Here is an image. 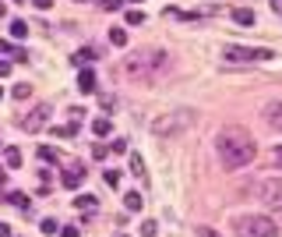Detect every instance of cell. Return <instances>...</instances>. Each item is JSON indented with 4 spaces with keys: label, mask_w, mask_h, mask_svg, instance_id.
Wrapping results in <instances>:
<instances>
[{
    "label": "cell",
    "mask_w": 282,
    "mask_h": 237,
    "mask_svg": "<svg viewBox=\"0 0 282 237\" xmlns=\"http://www.w3.org/2000/svg\"><path fill=\"white\" fill-rule=\"evenodd\" d=\"M110 149H113V153H127V142H124V138H113Z\"/></svg>",
    "instance_id": "27"
},
{
    "label": "cell",
    "mask_w": 282,
    "mask_h": 237,
    "mask_svg": "<svg viewBox=\"0 0 282 237\" xmlns=\"http://www.w3.org/2000/svg\"><path fill=\"white\" fill-rule=\"evenodd\" d=\"M191 124H194V113H191V110H177V113L155 117L152 131H155L159 138H177V135H184V131L191 128Z\"/></svg>",
    "instance_id": "4"
},
{
    "label": "cell",
    "mask_w": 282,
    "mask_h": 237,
    "mask_svg": "<svg viewBox=\"0 0 282 237\" xmlns=\"http://www.w3.org/2000/svg\"><path fill=\"white\" fill-rule=\"evenodd\" d=\"M275 163H279V166H282V145H279V149H275Z\"/></svg>",
    "instance_id": "35"
},
{
    "label": "cell",
    "mask_w": 282,
    "mask_h": 237,
    "mask_svg": "<svg viewBox=\"0 0 282 237\" xmlns=\"http://www.w3.org/2000/svg\"><path fill=\"white\" fill-rule=\"evenodd\" d=\"M32 96V85H14V99H28Z\"/></svg>",
    "instance_id": "23"
},
{
    "label": "cell",
    "mask_w": 282,
    "mask_h": 237,
    "mask_svg": "<svg viewBox=\"0 0 282 237\" xmlns=\"http://www.w3.org/2000/svg\"><path fill=\"white\" fill-rule=\"evenodd\" d=\"M106 184L110 188H120V170H106Z\"/></svg>",
    "instance_id": "24"
},
{
    "label": "cell",
    "mask_w": 282,
    "mask_h": 237,
    "mask_svg": "<svg viewBox=\"0 0 282 237\" xmlns=\"http://www.w3.org/2000/svg\"><path fill=\"white\" fill-rule=\"evenodd\" d=\"M78 88H81L85 96H92V92H95V75H92L88 68H81V75H78Z\"/></svg>",
    "instance_id": "10"
},
{
    "label": "cell",
    "mask_w": 282,
    "mask_h": 237,
    "mask_svg": "<svg viewBox=\"0 0 282 237\" xmlns=\"http://www.w3.org/2000/svg\"><path fill=\"white\" fill-rule=\"evenodd\" d=\"M50 113H53V110H50V103H39V106H36V110H28V117H21L18 124H21L25 131H43V128L50 124Z\"/></svg>",
    "instance_id": "7"
},
{
    "label": "cell",
    "mask_w": 282,
    "mask_h": 237,
    "mask_svg": "<svg viewBox=\"0 0 282 237\" xmlns=\"http://www.w3.org/2000/svg\"><path fill=\"white\" fill-rule=\"evenodd\" d=\"M159 230H155V223H141V237H155Z\"/></svg>",
    "instance_id": "30"
},
{
    "label": "cell",
    "mask_w": 282,
    "mask_h": 237,
    "mask_svg": "<svg viewBox=\"0 0 282 237\" xmlns=\"http://www.w3.org/2000/svg\"><path fill=\"white\" fill-rule=\"evenodd\" d=\"M92 131H95L99 138H106V135L113 131V124H110V117H95V121H92Z\"/></svg>",
    "instance_id": "12"
},
{
    "label": "cell",
    "mask_w": 282,
    "mask_h": 237,
    "mask_svg": "<svg viewBox=\"0 0 282 237\" xmlns=\"http://www.w3.org/2000/svg\"><path fill=\"white\" fill-rule=\"evenodd\" d=\"M233 234L236 237H279V227H275V220L272 216H240L236 223H233Z\"/></svg>",
    "instance_id": "3"
},
{
    "label": "cell",
    "mask_w": 282,
    "mask_h": 237,
    "mask_svg": "<svg viewBox=\"0 0 282 237\" xmlns=\"http://www.w3.org/2000/svg\"><path fill=\"white\" fill-rule=\"evenodd\" d=\"M124 71H127V78H134V81H155L169 71V53H162V50H145L138 57H127Z\"/></svg>",
    "instance_id": "2"
},
{
    "label": "cell",
    "mask_w": 282,
    "mask_h": 237,
    "mask_svg": "<svg viewBox=\"0 0 282 237\" xmlns=\"http://www.w3.org/2000/svg\"><path fill=\"white\" fill-rule=\"evenodd\" d=\"M0 237H11V227H4V223H0Z\"/></svg>",
    "instance_id": "34"
},
{
    "label": "cell",
    "mask_w": 282,
    "mask_h": 237,
    "mask_svg": "<svg viewBox=\"0 0 282 237\" xmlns=\"http://www.w3.org/2000/svg\"><path fill=\"white\" fill-rule=\"evenodd\" d=\"M0 184H4V170H0Z\"/></svg>",
    "instance_id": "36"
},
{
    "label": "cell",
    "mask_w": 282,
    "mask_h": 237,
    "mask_svg": "<svg viewBox=\"0 0 282 237\" xmlns=\"http://www.w3.org/2000/svg\"><path fill=\"white\" fill-rule=\"evenodd\" d=\"M11 202H14L18 209H32V202L25 198V191H11Z\"/></svg>",
    "instance_id": "19"
},
{
    "label": "cell",
    "mask_w": 282,
    "mask_h": 237,
    "mask_svg": "<svg viewBox=\"0 0 282 237\" xmlns=\"http://www.w3.org/2000/svg\"><path fill=\"white\" fill-rule=\"evenodd\" d=\"M74 205H78L81 213H95V198H92V195H78V198H74Z\"/></svg>",
    "instance_id": "16"
},
{
    "label": "cell",
    "mask_w": 282,
    "mask_h": 237,
    "mask_svg": "<svg viewBox=\"0 0 282 237\" xmlns=\"http://www.w3.org/2000/svg\"><path fill=\"white\" fill-rule=\"evenodd\" d=\"M120 237H124V234H120Z\"/></svg>",
    "instance_id": "41"
},
{
    "label": "cell",
    "mask_w": 282,
    "mask_h": 237,
    "mask_svg": "<svg viewBox=\"0 0 282 237\" xmlns=\"http://www.w3.org/2000/svg\"><path fill=\"white\" fill-rule=\"evenodd\" d=\"M4 163H7L11 170H14V166H21V153H18L14 145H7V149H4Z\"/></svg>",
    "instance_id": "14"
},
{
    "label": "cell",
    "mask_w": 282,
    "mask_h": 237,
    "mask_svg": "<svg viewBox=\"0 0 282 237\" xmlns=\"http://www.w3.org/2000/svg\"><path fill=\"white\" fill-rule=\"evenodd\" d=\"M110 43L113 46H127V32L124 28H110Z\"/></svg>",
    "instance_id": "18"
},
{
    "label": "cell",
    "mask_w": 282,
    "mask_h": 237,
    "mask_svg": "<svg viewBox=\"0 0 282 237\" xmlns=\"http://www.w3.org/2000/svg\"><path fill=\"white\" fill-rule=\"evenodd\" d=\"M32 7H39V11H50V7H53V0H32Z\"/></svg>",
    "instance_id": "31"
},
{
    "label": "cell",
    "mask_w": 282,
    "mask_h": 237,
    "mask_svg": "<svg viewBox=\"0 0 282 237\" xmlns=\"http://www.w3.org/2000/svg\"><path fill=\"white\" fill-rule=\"evenodd\" d=\"M127 25H145V11H127Z\"/></svg>",
    "instance_id": "22"
},
{
    "label": "cell",
    "mask_w": 282,
    "mask_h": 237,
    "mask_svg": "<svg viewBox=\"0 0 282 237\" xmlns=\"http://www.w3.org/2000/svg\"><path fill=\"white\" fill-rule=\"evenodd\" d=\"M92 57H95V50H92V46H85V50H78V53H74V57H70V61H74V64H78V68H85V64H88V61H92Z\"/></svg>",
    "instance_id": "15"
},
{
    "label": "cell",
    "mask_w": 282,
    "mask_h": 237,
    "mask_svg": "<svg viewBox=\"0 0 282 237\" xmlns=\"http://www.w3.org/2000/svg\"><path fill=\"white\" fill-rule=\"evenodd\" d=\"M106 153H110V145H102V142L92 145V156H95V159H106Z\"/></svg>",
    "instance_id": "26"
},
{
    "label": "cell",
    "mask_w": 282,
    "mask_h": 237,
    "mask_svg": "<svg viewBox=\"0 0 282 237\" xmlns=\"http://www.w3.org/2000/svg\"><path fill=\"white\" fill-rule=\"evenodd\" d=\"M0 14H4V4H0Z\"/></svg>",
    "instance_id": "37"
},
{
    "label": "cell",
    "mask_w": 282,
    "mask_h": 237,
    "mask_svg": "<svg viewBox=\"0 0 282 237\" xmlns=\"http://www.w3.org/2000/svg\"><path fill=\"white\" fill-rule=\"evenodd\" d=\"M18 4H21V0H18Z\"/></svg>",
    "instance_id": "40"
},
{
    "label": "cell",
    "mask_w": 282,
    "mask_h": 237,
    "mask_svg": "<svg viewBox=\"0 0 282 237\" xmlns=\"http://www.w3.org/2000/svg\"><path fill=\"white\" fill-rule=\"evenodd\" d=\"M60 237H81V230H78V227H70V223H67V227H60Z\"/></svg>",
    "instance_id": "29"
},
{
    "label": "cell",
    "mask_w": 282,
    "mask_h": 237,
    "mask_svg": "<svg viewBox=\"0 0 282 237\" xmlns=\"http://www.w3.org/2000/svg\"><path fill=\"white\" fill-rule=\"evenodd\" d=\"M131 173H134V177H145V163H141L138 153H131Z\"/></svg>",
    "instance_id": "20"
},
{
    "label": "cell",
    "mask_w": 282,
    "mask_h": 237,
    "mask_svg": "<svg viewBox=\"0 0 282 237\" xmlns=\"http://www.w3.org/2000/svg\"><path fill=\"white\" fill-rule=\"evenodd\" d=\"M215 149H219V163L226 170H240V166H247L251 159L258 156V142L243 128H226L219 135V145Z\"/></svg>",
    "instance_id": "1"
},
{
    "label": "cell",
    "mask_w": 282,
    "mask_h": 237,
    "mask_svg": "<svg viewBox=\"0 0 282 237\" xmlns=\"http://www.w3.org/2000/svg\"><path fill=\"white\" fill-rule=\"evenodd\" d=\"M11 36H14V39H25V36H28V25H25L21 18H14V21H11Z\"/></svg>",
    "instance_id": "17"
},
{
    "label": "cell",
    "mask_w": 282,
    "mask_h": 237,
    "mask_svg": "<svg viewBox=\"0 0 282 237\" xmlns=\"http://www.w3.org/2000/svg\"><path fill=\"white\" fill-rule=\"evenodd\" d=\"M233 21H236V25H254L258 18H254L251 7H236V11H233Z\"/></svg>",
    "instance_id": "11"
},
{
    "label": "cell",
    "mask_w": 282,
    "mask_h": 237,
    "mask_svg": "<svg viewBox=\"0 0 282 237\" xmlns=\"http://www.w3.org/2000/svg\"><path fill=\"white\" fill-rule=\"evenodd\" d=\"M81 181H85V166H67V170L60 173V184H64V188H78Z\"/></svg>",
    "instance_id": "9"
},
{
    "label": "cell",
    "mask_w": 282,
    "mask_h": 237,
    "mask_svg": "<svg viewBox=\"0 0 282 237\" xmlns=\"http://www.w3.org/2000/svg\"><path fill=\"white\" fill-rule=\"evenodd\" d=\"M222 57H226L229 64H254V61H272L275 53H272L268 46H226Z\"/></svg>",
    "instance_id": "5"
},
{
    "label": "cell",
    "mask_w": 282,
    "mask_h": 237,
    "mask_svg": "<svg viewBox=\"0 0 282 237\" xmlns=\"http://www.w3.org/2000/svg\"><path fill=\"white\" fill-rule=\"evenodd\" d=\"M198 237H219V234H215L211 227H198Z\"/></svg>",
    "instance_id": "32"
},
{
    "label": "cell",
    "mask_w": 282,
    "mask_h": 237,
    "mask_svg": "<svg viewBox=\"0 0 282 237\" xmlns=\"http://www.w3.org/2000/svg\"><path fill=\"white\" fill-rule=\"evenodd\" d=\"M57 227H60L57 220H43V234H57Z\"/></svg>",
    "instance_id": "28"
},
{
    "label": "cell",
    "mask_w": 282,
    "mask_h": 237,
    "mask_svg": "<svg viewBox=\"0 0 282 237\" xmlns=\"http://www.w3.org/2000/svg\"><path fill=\"white\" fill-rule=\"evenodd\" d=\"M265 124H268L272 131H282V99H272V103L265 106Z\"/></svg>",
    "instance_id": "8"
},
{
    "label": "cell",
    "mask_w": 282,
    "mask_h": 237,
    "mask_svg": "<svg viewBox=\"0 0 282 237\" xmlns=\"http://www.w3.org/2000/svg\"><path fill=\"white\" fill-rule=\"evenodd\" d=\"M4 75H11V61H0V78Z\"/></svg>",
    "instance_id": "33"
},
{
    "label": "cell",
    "mask_w": 282,
    "mask_h": 237,
    "mask_svg": "<svg viewBox=\"0 0 282 237\" xmlns=\"http://www.w3.org/2000/svg\"><path fill=\"white\" fill-rule=\"evenodd\" d=\"M124 205H127L131 213H138L141 205H145V198H141V191H127V195H124Z\"/></svg>",
    "instance_id": "13"
},
{
    "label": "cell",
    "mask_w": 282,
    "mask_h": 237,
    "mask_svg": "<svg viewBox=\"0 0 282 237\" xmlns=\"http://www.w3.org/2000/svg\"><path fill=\"white\" fill-rule=\"evenodd\" d=\"M0 99H4V88H0Z\"/></svg>",
    "instance_id": "38"
},
{
    "label": "cell",
    "mask_w": 282,
    "mask_h": 237,
    "mask_svg": "<svg viewBox=\"0 0 282 237\" xmlns=\"http://www.w3.org/2000/svg\"><path fill=\"white\" fill-rule=\"evenodd\" d=\"M275 4H282V0H275Z\"/></svg>",
    "instance_id": "39"
},
{
    "label": "cell",
    "mask_w": 282,
    "mask_h": 237,
    "mask_svg": "<svg viewBox=\"0 0 282 237\" xmlns=\"http://www.w3.org/2000/svg\"><path fill=\"white\" fill-rule=\"evenodd\" d=\"M39 159H43V163H57V149L43 145V149H39Z\"/></svg>",
    "instance_id": "21"
},
{
    "label": "cell",
    "mask_w": 282,
    "mask_h": 237,
    "mask_svg": "<svg viewBox=\"0 0 282 237\" xmlns=\"http://www.w3.org/2000/svg\"><path fill=\"white\" fill-rule=\"evenodd\" d=\"M258 195H261V202H265L275 216H282V177L261 181V184H258Z\"/></svg>",
    "instance_id": "6"
},
{
    "label": "cell",
    "mask_w": 282,
    "mask_h": 237,
    "mask_svg": "<svg viewBox=\"0 0 282 237\" xmlns=\"http://www.w3.org/2000/svg\"><path fill=\"white\" fill-rule=\"evenodd\" d=\"M102 4V11H120L124 7V0H99Z\"/></svg>",
    "instance_id": "25"
}]
</instances>
